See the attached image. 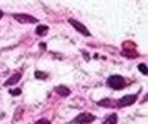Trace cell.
Segmentation results:
<instances>
[{
  "mask_svg": "<svg viewBox=\"0 0 148 124\" xmlns=\"http://www.w3.org/2000/svg\"><path fill=\"white\" fill-rule=\"evenodd\" d=\"M136 99H138V96H136V95H127V96H123V97L120 99V102L117 104V106L123 108V106H129V105H133Z\"/></svg>",
  "mask_w": 148,
  "mask_h": 124,
  "instance_id": "obj_4",
  "label": "cell"
},
{
  "mask_svg": "<svg viewBox=\"0 0 148 124\" xmlns=\"http://www.w3.org/2000/svg\"><path fill=\"white\" fill-rule=\"evenodd\" d=\"M14 18L18 22H22V24H36L37 22V18L27 15V14H14Z\"/></svg>",
  "mask_w": 148,
  "mask_h": 124,
  "instance_id": "obj_2",
  "label": "cell"
},
{
  "mask_svg": "<svg viewBox=\"0 0 148 124\" xmlns=\"http://www.w3.org/2000/svg\"><path fill=\"white\" fill-rule=\"evenodd\" d=\"M138 68H139V71H141L142 74H147V72H148V69H147L145 64H139V65H138Z\"/></svg>",
  "mask_w": 148,
  "mask_h": 124,
  "instance_id": "obj_12",
  "label": "cell"
},
{
  "mask_svg": "<svg viewBox=\"0 0 148 124\" xmlns=\"http://www.w3.org/2000/svg\"><path fill=\"white\" fill-rule=\"evenodd\" d=\"M47 30H49V28H47L46 25H39V27L36 28V34H37V35H46V34H47Z\"/></svg>",
  "mask_w": 148,
  "mask_h": 124,
  "instance_id": "obj_8",
  "label": "cell"
},
{
  "mask_svg": "<svg viewBox=\"0 0 148 124\" xmlns=\"http://www.w3.org/2000/svg\"><path fill=\"white\" fill-rule=\"evenodd\" d=\"M107 84L110 86L111 89L121 90L123 87H125L126 81H125V78H123V77H120V76H111V77H108V80H107Z\"/></svg>",
  "mask_w": 148,
  "mask_h": 124,
  "instance_id": "obj_1",
  "label": "cell"
},
{
  "mask_svg": "<svg viewBox=\"0 0 148 124\" xmlns=\"http://www.w3.org/2000/svg\"><path fill=\"white\" fill-rule=\"evenodd\" d=\"M55 92H56L58 95H61V96H68V95L71 93L67 86H58V87H55Z\"/></svg>",
  "mask_w": 148,
  "mask_h": 124,
  "instance_id": "obj_7",
  "label": "cell"
},
{
  "mask_svg": "<svg viewBox=\"0 0 148 124\" xmlns=\"http://www.w3.org/2000/svg\"><path fill=\"white\" fill-rule=\"evenodd\" d=\"M34 76H36V78H39V80H45V78L47 77L45 72H40V71H36V72H34Z\"/></svg>",
  "mask_w": 148,
  "mask_h": 124,
  "instance_id": "obj_11",
  "label": "cell"
},
{
  "mask_svg": "<svg viewBox=\"0 0 148 124\" xmlns=\"http://www.w3.org/2000/svg\"><path fill=\"white\" fill-rule=\"evenodd\" d=\"M99 106H114V102H111L110 99H102V101L98 102Z\"/></svg>",
  "mask_w": 148,
  "mask_h": 124,
  "instance_id": "obj_9",
  "label": "cell"
},
{
  "mask_svg": "<svg viewBox=\"0 0 148 124\" xmlns=\"http://www.w3.org/2000/svg\"><path fill=\"white\" fill-rule=\"evenodd\" d=\"M104 121H105V123H117V115H116V114H111V115H108Z\"/></svg>",
  "mask_w": 148,
  "mask_h": 124,
  "instance_id": "obj_10",
  "label": "cell"
},
{
  "mask_svg": "<svg viewBox=\"0 0 148 124\" xmlns=\"http://www.w3.org/2000/svg\"><path fill=\"white\" fill-rule=\"evenodd\" d=\"M19 80H21V72H15L10 78H8V80L5 81V86H14V84H16Z\"/></svg>",
  "mask_w": 148,
  "mask_h": 124,
  "instance_id": "obj_6",
  "label": "cell"
},
{
  "mask_svg": "<svg viewBox=\"0 0 148 124\" xmlns=\"http://www.w3.org/2000/svg\"><path fill=\"white\" fill-rule=\"evenodd\" d=\"M10 95H12V96H18V95H21V89H14V90H10Z\"/></svg>",
  "mask_w": 148,
  "mask_h": 124,
  "instance_id": "obj_13",
  "label": "cell"
},
{
  "mask_svg": "<svg viewBox=\"0 0 148 124\" xmlns=\"http://www.w3.org/2000/svg\"><path fill=\"white\" fill-rule=\"evenodd\" d=\"M93 120H95V117H93L92 114L83 112V114H80V115H77L76 118H74L73 123H90V121H93Z\"/></svg>",
  "mask_w": 148,
  "mask_h": 124,
  "instance_id": "obj_5",
  "label": "cell"
},
{
  "mask_svg": "<svg viewBox=\"0 0 148 124\" xmlns=\"http://www.w3.org/2000/svg\"><path fill=\"white\" fill-rule=\"evenodd\" d=\"M49 123V120H39L37 121V124H47Z\"/></svg>",
  "mask_w": 148,
  "mask_h": 124,
  "instance_id": "obj_14",
  "label": "cell"
},
{
  "mask_svg": "<svg viewBox=\"0 0 148 124\" xmlns=\"http://www.w3.org/2000/svg\"><path fill=\"white\" fill-rule=\"evenodd\" d=\"M68 22H70V24H71V25H73L74 28H76V30H77L79 33H82L83 35H86V37H89V35H90V33H89V30H88V28H86V27L83 25V24H82V22H79V21H76V19H73V18H70V19H68Z\"/></svg>",
  "mask_w": 148,
  "mask_h": 124,
  "instance_id": "obj_3",
  "label": "cell"
}]
</instances>
